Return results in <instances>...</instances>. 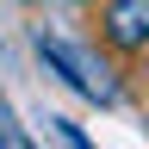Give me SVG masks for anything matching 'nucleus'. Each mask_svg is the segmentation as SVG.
<instances>
[{
	"label": "nucleus",
	"instance_id": "nucleus-3",
	"mask_svg": "<svg viewBox=\"0 0 149 149\" xmlns=\"http://www.w3.org/2000/svg\"><path fill=\"white\" fill-rule=\"evenodd\" d=\"M50 137H56V143H62V149H93V143H87V137H81V130H74V124H68V118H50Z\"/></svg>",
	"mask_w": 149,
	"mask_h": 149
},
{
	"label": "nucleus",
	"instance_id": "nucleus-2",
	"mask_svg": "<svg viewBox=\"0 0 149 149\" xmlns=\"http://www.w3.org/2000/svg\"><path fill=\"white\" fill-rule=\"evenodd\" d=\"M37 56H44V62L62 74L74 93H87V100H100V106H118V87L106 81V68L93 74V62H87L74 44H62V37H50V31H37Z\"/></svg>",
	"mask_w": 149,
	"mask_h": 149
},
{
	"label": "nucleus",
	"instance_id": "nucleus-1",
	"mask_svg": "<svg viewBox=\"0 0 149 149\" xmlns=\"http://www.w3.org/2000/svg\"><path fill=\"white\" fill-rule=\"evenodd\" d=\"M100 44L124 62L149 56V0H100Z\"/></svg>",
	"mask_w": 149,
	"mask_h": 149
}]
</instances>
